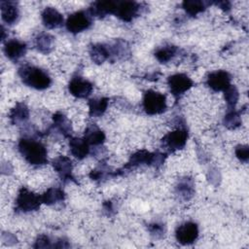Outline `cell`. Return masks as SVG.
I'll return each instance as SVG.
<instances>
[{
  "label": "cell",
  "mask_w": 249,
  "mask_h": 249,
  "mask_svg": "<svg viewBox=\"0 0 249 249\" xmlns=\"http://www.w3.org/2000/svg\"><path fill=\"white\" fill-rule=\"evenodd\" d=\"M18 150L23 158L31 164L41 165L47 162V150L45 146L30 138H22L18 143Z\"/></svg>",
  "instance_id": "cell-1"
},
{
  "label": "cell",
  "mask_w": 249,
  "mask_h": 249,
  "mask_svg": "<svg viewBox=\"0 0 249 249\" xmlns=\"http://www.w3.org/2000/svg\"><path fill=\"white\" fill-rule=\"evenodd\" d=\"M18 74L26 86L36 89H45L52 83L50 76L38 67L23 66L19 69Z\"/></svg>",
  "instance_id": "cell-2"
},
{
  "label": "cell",
  "mask_w": 249,
  "mask_h": 249,
  "mask_svg": "<svg viewBox=\"0 0 249 249\" xmlns=\"http://www.w3.org/2000/svg\"><path fill=\"white\" fill-rule=\"evenodd\" d=\"M143 108L148 115L161 114L166 109V98L160 92L147 90L143 97Z\"/></svg>",
  "instance_id": "cell-3"
},
{
  "label": "cell",
  "mask_w": 249,
  "mask_h": 249,
  "mask_svg": "<svg viewBox=\"0 0 249 249\" xmlns=\"http://www.w3.org/2000/svg\"><path fill=\"white\" fill-rule=\"evenodd\" d=\"M41 202V196L28 191L26 188L20 189L16 200L17 208L23 212L37 210Z\"/></svg>",
  "instance_id": "cell-4"
},
{
  "label": "cell",
  "mask_w": 249,
  "mask_h": 249,
  "mask_svg": "<svg viewBox=\"0 0 249 249\" xmlns=\"http://www.w3.org/2000/svg\"><path fill=\"white\" fill-rule=\"evenodd\" d=\"M175 235L179 243L183 245L192 244L198 236V228L193 222H186L177 228Z\"/></svg>",
  "instance_id": "cell-5"
},
{
  "label": "cell",
  "mask_w": 249,
  "mask_h": 249,
  "mask_svg": "<svg viewBox=\"0 0 249 249\" xmlns=\"http://www.w3.org/2000/svg\"><path fill=\"white\" fill-rule=\"evenodd\" d=\"M167 84L169 86L170 91L176 97L180 96L193 87V81L187 75L182 73L170 76L168 78Z\"/></svg>",
  "instance_id": "cell-6"
},
{
  "label": "cell",
  "mask_w": 249,
  "mask_h": 249,
  "mask_svg": "<svg viewBox=\"0 0 249 249\" xmlns=\"http://www.w3.org/2000/svg\"><path fill=\"white\" fill-rule=\"evenodd\" d=\"M187 138H188V132L185 129L179 128L167 133L163 137L162 143H163V146L168 151L174 152L179 149H182L185 146L187 142Z\"/></svg>",
  "instance_id": "cell-7"
},
{
  "label": "cell",
  "mask_w": 249,
  "mask_h": 249,
  "mask_svg": "<svg viewBox=\"0 0 249 249\" xmlns=\"http://www.w3.org/2000/svg\"><path fill=\"white\" fill-rule=\"evenodd\" d=\"M91 24L89 17L84 12H76L68 17L66 20V27L72 33L84 31Z\"/></svg>",
  "instance_id": "cell-8"
},
{
  "label": "cell",
  "mask_w": 249,
  "mask_h": 249,
  "mask_svg": "<svg viewBox=\"0 0 249 249\" xmlns=\"http://www.w3.org/2000/svg\"><path fill=\"white\" fill-rule=\"evenodd\" d=\"M207 85L215 91L225 90L228 87L231 86V77L226 71H215L208 75Z\"/></svg>",
  "instance_id": "cell-9"
},
{
  "label": "cell",
  "mask_w": 249,
  "mask_h": 249,
  "mask_svg": "<svg viewBox=\"0 0 249 249\" xmlns=\"http://www.w3.org/2000/svg\"><path fill=\"white\" fill-rule=\"evenodd\" d=\"M68 89L72 95L78 98H85L90 94L92 85L81 77H75L70 81Z\"/></svg>",
  "instance_id": "cell-10"
},
{
  "label": "cell",
  "mask_w": 249,
  "mask_h": 249,
  "mask_svg": "<svg viewBox=\"0 0 249 249\" xmlns=\"http://www.w3.org/2000/svg\"><path fill=\"white\" fill-rule=\"evenodd\" d=\"M139 10V5L134 1L117 2L115 14L124 21H130L136 17Z\"/></svg>",
  "instance_id": "cell-11"
},
{
  "label": "cell",
  "mask_w": 249,
  "mask_h": 249,
  "mask_svg": "<svg viewBox=\"0 0 249 249\" xmlns=\"http://www.w3.org/2000/svg\"><path fill=\"white\" fill-rule=\"evenodd\" d=\"M5 54L12 60H18L26 53V45L18 40H10L4 47Z\"/></svg>",
  "instance_id": "cell-12"
},
{
  "label": "cell",
  "mask_w": 249,
  "mask_h": 249,
  "mask_svg": "<svg viewBox=\"0 0 249 249\" xmlns=\"http://www.w3.org/2000/svg\"><path fill=\"white\" fill-rule=\"evenodd\" d=\"M42 20L48 28H56L62 24L63 17L56 9L48 7L42 13Z\"/></svg>",
  "instance_id": "cell-13"
},
{
  "label": "cell",
  "mask_w": 249,
  "mask_h": 249,
  "mask_svg": "<svg viewBox=\"0 0 249 249\" xmlns=\"http://www.w3.org/2000/svg\"><path fill=\"white\" fill-rule=\"evenodd\" d=\"M1 15H2V19L6 23H8V24L15 23L18 18V10L16 6V3L2 1L1 2Z\"/></svg>",
  "instance_id": "cell-14"
},
{
  "label": "cell",
  "mask_w": 249,
  "mask_h": 249,
  "mask_svg": "<svg viewBox=\"0 0 249 249\" xmlns=\"http://www.w3.org/2000/svg\"><path fill=\"white\" fill-rule=\"evenodd\" d=\"M53 168L59 174L62 179H69L71 178V171H72V161L69 158L61 156L56 158L53 162Z\"/></svg>",
  "instance_id": "cell-15"
},
{
  "label": "cell",
  "mask_w": 249,
  "mask_h": 249,
  "mask_svg": "<svg viewBox=\"0 0 249 249\" xmlns=\"http://www.w3.org/2000/svg\"><path fill=\"white\" fill-rule=\"evenodd\" d=\"M117 2L114 1H98L90 8V13L94 16L104 17L107 14H115Z\"/></svg>",
  "instance_id": "cell-16"
},
{
  "label": "cell",
  "mask_w": 249,
  "mask_h": 249,
  "mask_svg": "<svg viewBox=\"0 0 249 249\" xmlns=\"http://www.w3.org/2000/svg\"><path fill=\"white\" fill-rule=\"evenodd\" d=\"M69 146L72 155L79 160L84 159L89 154V144L85 139L72 138L69 141Z\"/></svg>",
  "instance_id": "cell-17"
},
{
  "label": "cell",
  "mask_w": 249,
  "mask_h": 249,
  "mask_svg": "<svg viewBox=\"0 0 249 249\" xmlns=\"http://www.w3.org/2000/svg\"><path fill=\"white\" fill-rule=\"evenodd\" d=\"M85 140L89 145H100L105 140V134L95 124H90L86 129Z\"/></svg>",
  "instance_id": "cell-18"
},
{
  "label": "cell",
  "mask_w": 249,
  "mask_h": 249,
  "mask_svg": "<svg viewBox=\"0 0 249 249\" xmlns=\"http://www.w3.org/2000/svg\"><path fill=\"white\" fill-rule=\"evenodd\" d=\"M28 108L23 103H18L10 113V119L14 124H19L21 123H24L28 119Z\"/></svg>",
  "instance_id": "cell-19"
},
{
  "label": "cell",
  "mask_w": 249,
  "mask_h": 249,
  "mask_svg": "<svg viewBox=\"0 0 249 249\" xmlns=\"http://www.w3.org/2000/svg\"><path fill=\"white\" fill-rule=\"evenodd\" d=\"M89 54L93 62L100 64L103 63L107 58H109V50L102 44H95L90 47Z\"/></svg>",
  "instance_id": "cell-20"
},
{
  "label": "cell",
  "mask_w": 249,
  "mask_h": 249,
  "mask_svg": "<svg viewBox=\"0 0 249 249\" xmlns=\"http://www.w3.org/2000/svg\"><path fill=\"white\" fill-rule=\"evenodd\" d=\"M35 46L39 52L48 53L53 50V37L48 33H41L35 39Z\"/></svg>",
  "instance_id": "cell-21"
},
{
  "label": "cell",
  "mask_w": 249,
  "mask_h": 249,
  "mask_svg": "<svg viewBox=\"0 0 249 249\" xmlns=\"http://www.w3.org/2000/svg\"><path fill=\"white\" fill-rule=\"evenodd\" d=\"M153 158H154V154H151L150 152L143 151V150L138 151L131 156L126 167L136 166L142 163H146V164L153 163Z\"/></svg>",
  "instance_id": "cell-22"
},
{
  "label": "cell",
  "mask_w": 249,
  "mask_h": 249,
  "mask_svg": "<svg viewBox=\"0 0 249 249\" xmlns=\"http://www.w3.org/2000/svg\"><path fill=\"white\" fill-rule=\"evenodd\" d=\"M107 106H108V99L105 97L91 99L89 102V115L93 117H99L106 111Z\"/></svg>",
  "instance_id": "cell-23"
},
{
  "label": "cell",
  "mask_w": 249,
  "mask_h": 249,
  "mask_svg": "<svg viewBox=\"0 0 249 249\" xmlns=\"http://www.w3.org/2000/svg\"><path fill=\"white\" fill-rule=\"evenodd\" d=\"M41 199L46 204H53L64 199V193L58 188H51L41 196Z\"/></svg>",
  "instance_id": "cell-24"
},
{
  "label": "cell",
  "mask_w": 249,
  "mask_h": 249,
  "mask_svg": "<svg viewBox=\"0 0 249 249\" xmlns=\"http://www.w3.org/2000/svg\"><path fill=\"white\" fill-rule=\"evenodd\" d=\"M176 51H177V48L175 46H171V45H168V46H164V47H161V48H159L156 53H155V55L157 57V59L161 62V63H165L167 61H169L176 53Z\"/></svg>",
  "instance_id": "cell-25"
},
{
  "label": "cell",
  "mask_w": 249,
  "mask_h": 249,
  "mask_svg": "<svg viewBox=\"0 0 249 249\" xmlns=\"http://www.w3.org/2000/svg\"><path fill=\"white\" fill-rule=\"evenodd\" d=\"M53 122L57 129L64 136H68L71 133V124L63 114L56 113L53 115Z\"/></svg>",
  "instance_id": "cell-26"
},
{
  "label": "cell",
  "mask_w": 249,
  "mask_h": 249,
  "mask_svg": "<svg viewBox=\"0 0 249 249\" xmlns=\"http://www.w3.org/2000/svg\"><path fill=\"white\" fill-rule=\"evenodd\" d=\"M177 193L182 196L184 199H189L192 197L194 194V184L192 179L189 178H184L182 179L179 184L177 185Z\"/></svg>",
  "instance_id": "cell-27"
},
{
  "label": "cell",
  "mask_w": 249,
  "mask_h": 249,
  "mask_svg": "<svg viewBox=\"0 0 249 249\" xmlns=\"http://www.w3.org/2000/svg\"><path fill=\"white\" fill-rule=\"evenodd\" d=\"M183 8L185 11L191 15L196 16L198 13L202 12L205 9V5L202 1H196V0H190V1H184L183 2Z\"/></svg>",
  "instance_id": "cell-28"
},
{
  "label": "cell",
  "mask_w": 249,
  "mask_h": 249,
  "mask_svg": "<svg viewBox=\"0 0 249 249\" xmlns=\"http://www.w3.org/2000/svg\"><path fill=\"white\" fill-rule=\"evenodd\" d=\"M224 124L228 128H231V129L236 128L241 124V119L239 114L234 110L229 111L228 114L225 116Z\"/></svg>",
  "instance_id": "cell-29"
},
{
  "label": "cell",
  "mask_w": 249,
  "mask_h": 249,
  "mask_svg": "<svg viewBox=\"0 0 249 249\" xmlns=\"http://www.w3.org/2000/svg\"><path fill=\"white\" fill-rule=\"evenodd\" d=\"M224 92H225V99H226L228 105H229L231 108L234 107V105L236 104V102H237V100H238V96H239L237 89H236L234 86H231V85L230 87H228V88L224 90Z\"/></svg>",
  "instance_id": "cell-30"
},
{
  "label": "cell",
  "mask_w": 249,
  "mask_h": 249,
  "mask_svg": "<svg viewBox=\"0 0 249 249\" xmlns=\"http://www.w3.org/2000/svg\"><path fill=\"white\" fill-rule=\"evenodd\" d=\"M235 155L239 160L246 162L249 159V149L247 145H238L235 148Z\"/></svg>",
  "instance_id": "cell-31"
},
{
  "label": "cell",
  "mask_w": 249,
  "mask_h": 249,
  "mask_svg": "<svg viewBox=\"0 0 249 249\" xmlns=\"http://www.w3.org/2000/svg\"><path fill=\"white\" fill-rule=\"evenodd\" d=\"M34 247H36V248L51 247V241H50V239H49L48 236H46V235H40V236L37 238Z\"/></svg>",
  "instance_id": "cell-32"
},
{
  "label": "cell",
  "mask_w": 249,
  "mask_h": 249,
  "mask_svg": "<svg viewBox=\"0 0 249 249\" xmlns=\"http://www.w3.org/2000/svg\"><path fill=\"white\" fill-rule=\"evenodd\" d=\"M149 230L151 231V234L156 236V237H160L161 236L163 233V227L161 225H159V224H153V225H150L149 227Z\"/></svg>",
  "instance_id": "cell-33"
},
{
  "label": "cell",
  "mask_w": 249,
  "mask_h": 249,
  "mask_svg": "<svg viewBox=\"0 0 249 249\" xmlns=\"http://www.w3.org/2000/svg\"><path fill=\"white\" fill-rule=\"evenodd\" d=\"M216 5L219 6V7H221L223 10H229V9L231 8L230 2H226V1H224V2H218V3H216Z\"/></svg>",
  "instance_id": "cell-34"
}]
</instances>
